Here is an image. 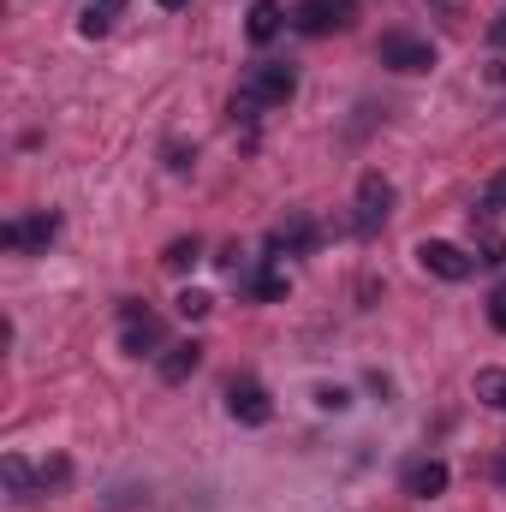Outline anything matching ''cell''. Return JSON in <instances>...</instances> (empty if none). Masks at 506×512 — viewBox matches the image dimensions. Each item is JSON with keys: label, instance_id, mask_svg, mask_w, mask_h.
Segmentation results:
<instances>
[{"label": "cell", "instance_id": "cell-7", "mask_svg": "<svg viewBox=\"0 0 506 512\" xmlns=\"http://www.w3.org/2000/svg\"><path fill=\"white\" fill-rule=\"evenodd\" d=\"M126 352L131 358H155V352H167V328H161V316H149V310L126 304Z\"/></svg>", "mask_w": 506, "mask_h": 512}, {"label": "cell", "instance_id": "cell-20", "mask_svg": "<svg viewBox=\"0 0 506 512\" xmlns=\"http://www.w3.org/2000/svg\"><path fill=\"white\" fill-rule=\"evenodd\" d=\"M316 405H322V411H346L352 393H346V387H316Z\"/></svg>", "mask_w": 506, "mask_h": 512}, {"label": "cell", "instance_id": "cell-6", "mask_svg": "<svg viewBox=\"0 0 506 512\" xmlns=\"http://www.w3.org/2000/svg\"><path fill=\"white\" fill-rule=\"evenodd\" d=\"M387 215H393V185H387L381 173H364V179H358V215H352V227H358V233H376Z\"/></svg>", "mask_w": 506, "mask_h": 512}, {"label": "cell", "instance_id": "cell-19", "mask_svg": "<svg viewBox=\"0 0 506 512\" xmlns=\"http://www.w3.org/2000/svg\"><path fill=\"white\" fill-rule=\"evenodd\" d=\"M483 215H506V167L489 179V197H483Z\"/></svg>", "mask_w": 506, "mask_h": 512}, {"label": "cell", "instance_id": "cell-21", "mask_svg": "<svg viewBox=\"0 0 506 512\" xmlns=\"http://www.w3.org/2000/svg\"><path fill=\"white\" fill-rule=\"evenodd\" d=\"M489 322H495V328L506 334V280L495 286V292H489Z\"/></svg>", "mask_w": 506, "mask_h": 512}, {"label": "cell", "instance_id": "cell-1", "mask_svg": "<svg viewBox=\"0 0 506 512\" xmlns=\"http://www.w3.org/2000/svg\"><path fill=\"white\" fill-rule=\"evenodd\" d=\"M239 90L251 96L256 108H286V102L298 96V72H292V66H274V60H268V66H251V78H245Z\"/></svg>", "mask_w": 506, "mask_h": 512}, {"label": "cell", "instance_id": "cell-14", "mask_svg": "<svg viewBox=\"0 0 506 512\" xmlns=\"http://www.w3.org/2000/svg\"><path fill=\"white\" fill-rule=\"evenodd\" d=\"M197 256H203V245H197V239H173V245H167V256H161V268H167V274H191V268H197Z\"/></svg>", "mask_w": 506, "mask_h": 512}, {"label": "cell", "instance_id": "cell-2", "mask_svg": "<svg viewBox=\"0 0 506 512\" xmlns=\"http://www.w3.org/2000/svg\"><path fill=\"white\" fill-rule=\"evenodd\" d=\"M376 60L393 66V72H429V66H435V48H429L423 36H411V30H387L376 42Z\"/></svg>", "mask_w": 506, "mask_h": 512}, {"label": "cell", "instance_id": "cell-11", "mask_svg": "<svg viewBox=\"0 0 506 512\" xmlns=\"http://www.w3.org/2000/svg\"><path fill=\"white\" fill-rule=\"evenodd\" d=\"M197 370H203V346H197V340H179V346L161 352V382L179 387V382H191Z\"/></svg>", "mask_w": 506, "mask_h": 512}, {"label": "cell", "instance_id": "cell-3", "mask_svg": "<svg viewBox=\"0 0 506 512\" xmlns=\"http://www.w3.org/2000/svg\"><path fill=\"white\" fill-rule=\"evenodd\" d=\"M54 233H60V215H54V209H36V215H24V221H6V227H0V245H6V251H48Z\"/></svg>", "mask_w": 506, "mask_h": 512}, {"label": "cell", "instance_id": "cell-24", "mask_svg": "<svg viewBox=\"0 0 506 512\" xmlns=\"http://www.w3.org/2000/svg\"><path fill=\"white\" fill-rule=\"evenodd\" d=\"M155 6H167V12H179V6H191V0H155Z\"/></svg>", "mask_w": 506, "mask_h": 512}, {"label": "cell", "instance_id": "cell-5", "mask_svg": "<svg viewBox=\"0 0 506 512\" xmlns=\"http://www.w3.org/2000/svg\"><path fill=\"white\" fill-rule=\"evenodd\" d=\"M417 262H423L429 274H441V280H471L483 256L459 251V245H447V239H423V245H417Z\"/></svg>", "mask_w": 506, "mask_h": 512}, {"label": "cell", "instance_id": "cell-23", "mask_svg": "<svg viewBox=\"0 0 506 512\" xmlns=\"http://www.w3.org/2000/svg\"><path fill=\"white\" fill-rule=\"evenodd\" d=\"M489 42H495V48H506V12L495 18V24H489Z\"/></svg>", "mask_w": 506, "mask_h": 512}, {"label": "cell", "instance_id": "cell-8", "mask_svg": "<svg viewBox=\"0 0 506 512\" xmlns=\"http://www.w3.org/2000/svg\"><path fill=\"white\" fill-rule=\"evenodd\" d=\"M227 411H233L245 429H262V423L274 417V399H268V387L262 382H233L227 387Z\"/></svg>", "mask_w": 506, "mask_h": 512}, {"label": "cell", "instance_id": "cell-15", "mask_svg": "<svg viewBox=\"0 0 506 512\" xmlns=\"http://www.w3.org/2000/svg\"><path fill=\"white\" fill-rule=\"evenodd\" d=\"M173 310H179V316H185V322H203V316H209V310H215V298H209V292H197V286H185V292H179V298H173Z\"/></svg>", "mask_w": 506, "mask_h": 512}, {"label": "cell", "instance_id": "cell-22", "mask_svg": "<svg viewBox=\"0 0 506 512\" xmlns=\"http://www.w3.org/2000/svg\"><path fill=\"white\" fill-rule=\"evenodd\" d=\"M191 155H197V149H185V143H167V167H173V173H185V167H191Z\"/></svg>", "mask_w": 506, "mask_h": 512}, {"label": "cell", "instance_id": "cell-16", "mask_svg": "<svg viewBox=\"0 0 506 512\" xmlns=\"http://www.w3.org/2000/svg\"><path fill=\"white\" fill-rule=\"evenodd\" d=\"M477 399H489L495 411H506V370H477Z\"/></svg>", "mask_w": 506, "mask_h": 512}, {"label": "cell", "instance_id": "cell-10", "mask_svg": "<svg viewBox=\"0 0 506 512\" xmlns=\"http://www.w3.org/2000/svg\"><path fill=\"white\" fill-rule=\"evenodd\" d=\"M405 495H411V501L447 495V465H441V459H411V465H405Z\"/></svg>", "mask_w": 506, "mask_h": 512}, {"label": "cell", "instance_id": "cell-9", "mask_svg": "<svg viewBox=\"0 0 506 512\" xmlns=\"http://www.w3.org/2000/svg\"><path fill=\"white\" fill-rule=\"evenodd\" d=\"M268 251H286V256H310L316 251V221L310 215H286L274 233H268Z\"/></svg>", "mask_w": 506, "mask_h": 512}, {"label": "cell", "instance_id": "cell-18", "mask_svg": "<svg viewBox=\"0 0 506 512\" xmlns=\"http://www.w3.org/2000/svg\"><path fill=\"white\" fill-rule=\"evenodd\" d=\"M256 298H286V274L280 268H262L256 274Z\"/></svg>", "mask_w": 506, "mask_h": 512}, {"label": "cell", "instance_id": "cell-13", "mask_svg": "<svg viewBox=\"0 0 506 512\" xmlns=\"http://www.w3.org/2000/svg\"><path fill=\"white\" fill-rule=\"evenodd\" d=\"M120 12H126V0H90V6H84V18H78V30H84V36H108Z\"/></svg>", "mask_w": 506, "mask_h": 512}, {"label": "cell", "instance_id": "cell-17", "mask_svg": "<svg viewBox=\"0 0 506 512\" xmlns=\"http://www.w3.org/2000/svg\"><path fill=\"white\" fill-rule=\"evenodd\" d=\"M0 477H6V489H12V495H18V501H30V483H36V477H30V465H24V459H18V453H12V459H6V465H0Z\"/></svg>", "mask_w": 506, "mask_h": 512}, {"label": "cell", "instance_id": "cell-12", "mask_svg": "<svg viewBox=\"0 0 506 512\" xmlns=\"http://www.w3.org/2000/svg\"><path fill=\"white\" fill-rule=\"evenodd\" d=\"M286 18H292V12H286L280 0H251V12H245V36H251V42H274Z\"/></svg>", "mask_w": 506, "mask_h": 512}, {"label": "cell", "instance_id": "cell-4", "mask_svg": "<svg viewBox=\"0 0 506 512\" xmlns=\"http://www.w3.org/2000/svg\"><path fill=\"white\" fill-rule=\"evenodd\" d=\"M346 24H352V0H298L292 6V30H304V36H328Z\"/></svg>", "mask_w": 506, "mask_h": 512}]
</instances>
